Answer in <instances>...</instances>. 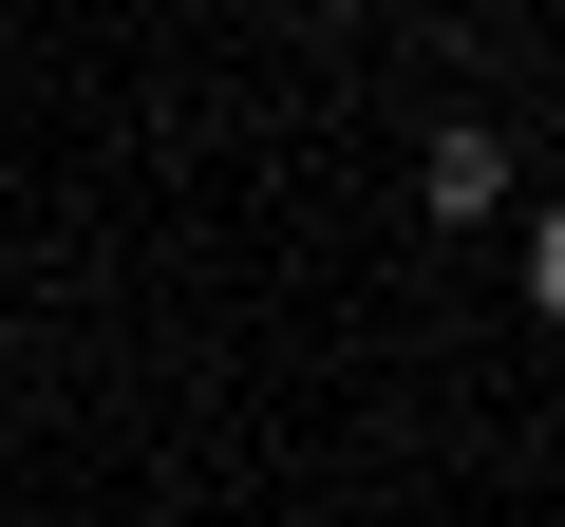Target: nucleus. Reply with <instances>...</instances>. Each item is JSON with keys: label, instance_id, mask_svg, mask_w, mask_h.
<instances>
[{"label": "nucleus", "instance_id": "1", "mask_svg": "<svg viewBox=\"0 0 565 527\" xmlns=\"http://www.w3.org/2000/svg\"><path fill=\"white\" fill-rule=\"evenodd\" d=\"M509 189H527V170H509V132H471V114H452V132L415 151V207H434V226H490Z\"/></svg>", "mask_w": 565, "mask_h": 527}]
</instances>
